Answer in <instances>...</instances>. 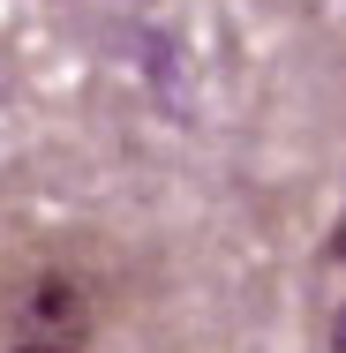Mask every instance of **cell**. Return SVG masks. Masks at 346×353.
<instances>
[{
	"label": "cell",
	"instance_id": "cell-1",
	"mask_svg": "<svg viewBox=\"0 0 346 353\" xmlns=\"http://www.w3.org/2000/svg\"><path fill=\"white\" fill-rule=\"evenodd\" d=\"M0 323H15L23 339L15 346H83L90 323H98V301H90V271L68 263H23L8 271V301H0Z\"/></svg>",
	"mask_w": 346,
	"mask_h": 353
},
{
	"label": "cell",
	"instance_id": "cell-2",
	"mask_svg": "<svg viewBox=\"0 0 346 353\" xmlns=\"http://www.w3.org/2000/svg\"><path fill=\"white\" fill-rule=\"evenodd\" d=\"M324 346H331V353H346V301L331 308V331H324Z\"/></svg>",
	"mask_w": 346,
	"mask_h": 353
},
{
	"label": "cell",
	"instance_id": "cell-3",
	"mask_svg": "<svg viewBox=\"0 0 346 353\" xmlns=\"http://www.w3.org/2000/svg\"><path fill=\"white\" fill-rule=\"evenodd\" d=\"M324 256H331V263L346 271V211H339V225H331V241H324Z\"/></svg>",
	"mask_w": 346,
	"mask_h": 353
},
{
	"label": "cell",
	"instance_id": "cell-4",
	"mask_svg": "<svg viewBox=\"0 0 346 353\" xmlns=\"http://www.w3.org/2000/svg\"><path fill=\"white\" fill-rule=\"evenodd\" d=\"M8 353H83V346H8Z\"/></svg>",
	"mask_w": 346,
	"mask_h": 353
}]
</instances>
